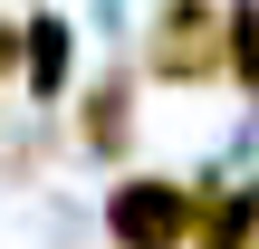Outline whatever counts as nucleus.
Here are the masks:
<instances>
[{
  "mask_svg": "<svg viewBox=\"0 0 259 249\" xmlns=\"http://www.w3.org/2000/svg\"><path fill=\"white\" fill-rule=\"evenodd\" d=\"M163 29H173V38H163V67H173V77H202V67L221 58V19H211L202 0H173Z\"/></svg>",
  "mask_w": 259,
  "mask_h": 249,
  "instance_id": "obj_1",
  "label": "nucleus"
},
{
  "mask_svg": "<svg viewBox=\"0 0 259 249\" xmlns=\"http://www.w3.org/2000/svg\"><path fill=\"white\" fill-rule=\"evenodd\" d=\"M115 230H125V240H173V230H183V202H173V192H135V202H115Z\"/></svg>",
  "mask_w": 259,
  "mask_h": 249,
  "instance_id": "obj_2",
  "label": "nucleus"
}]
</instances>
